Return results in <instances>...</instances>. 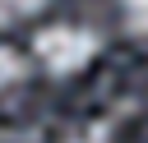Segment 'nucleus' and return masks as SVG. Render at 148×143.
I'll return each mask as SVG.
<instances>
[{
    "label": "nucleus",
    "mask_w": 148,
    "mask_h": 143,
    "mask_svg": "<svg viewBox=\"0 0 148 143\" xmlns=\"http://www.w3.org/2000/svg\"><path fill=\"white\" fill-rule=\"evenodd\" d=\"M32 51H37V60H42L46 74L65 78V74H79L97 55V32L74 28V23H51V28H42L32 37Z\"/></svg>",
    "instance_id": "1"
},
{
    "label": "nucleus",
    "mask_w": 148,
    "mask_h": 143,
    "mask_svg": "<svg viewBox=\"0 0 148 143\" xmlns=\"http://www.w3.org/2000/svg\"><path fill=\"white\" fill-rule=\"evenodd\" d=\"M51 0H0V28H14V23H28L32 14H42Z\"/></svg>",
    "instance_id": "2"
},
{
    "label": "nucleus",
    "mask_w": 148,
    "mask_h": 143,
    "mask_svg": "<svg viewBox=\"0 0 148 143\" xmlns=\"http://www.w3.org/2000/svg\"><path fill=\"white\" fill-rule=\"evenodd\" d=\"M120 18L134 37H148V0H120Z\"/></svg>",
    "instance_id": "3"
},
{
    "label": "nucleus",
    "mask_w": 148,
    "mask_h": 143,
    "mask_svg": "<svg viewBox=\"0 0 148 143\" xmlns=\"http://www.w3.org/2000/svg\"><path fill=\"white\" fill-rule=\"evenodd\" d=\"M18 78H23V55L14 46H0V88H9Z\"/></svg>",
    "instance_id": "4"
},
{
    "label": "nucleus",
    "mask_w": 148,
    "mask_h": 143,
    "mask_svg": "<svg viewBox=\"0 0 148 143\" xmlns=\"http://www.w3.org/2000/svg\"><path fill=\"white\" fill-rule=\"evenodd\" d=\"M65 143H111V129H106V125H88V129L69 134Z\"/></svg>",
    "instance_id": "5"
}]
</instances>
